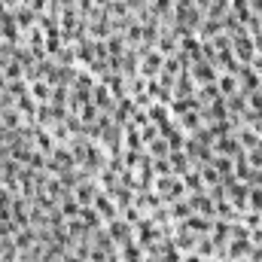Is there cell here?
Segmentation results:
<instances>
[{
	"label": "cell",
	"mask_w": 262,
	"mask_h": 262,
	"mask_svg": "<svg viewBox=\"0 0 262 262\" xmlns=\"http://www.w3.org/2000/svg\"><path fill=\"white\" fill-rule=\"evenodd\" d=\"M92 208H95V210H101L104 216H116V208H113V198H110V195H104V192H98V195H95Z\"/></svg>",
	"instance_id": "cell-1"
},
{
	"label": "cell",
	"mask_w": 262,
	"mask_h": 262,
	"mask_svg": "<svg viewBox=\"0 0 262 262\" xmlns=\"http://www.w3.org/2000/svg\"><path fill=\"white\" fill-rule=\"evenodd\" d=\"M125 238H128V223L113 220L110 223V241H125Z\"/></svg>",
	"instance_id": "cell-2"
},
{
	"label": "cell",
	"mask_w": 262,
	"mask_h": 262,
	"mask_svg": "<svg viewBox=\"0 0 262 262\" xmlns=\"http://www.w3.org/2000/svg\"><path fill=\"white\" fill-rule=\"evenodd\" d=\"M216 83H220V92H223V95H235V73L216 76Z\"/></svg>",
	"instance_id": "cell-3"
},
{
	"label": "cell",
	"mask_w": 262,
	"mask_h": 262,
	"mask_svg": "<svg viewBox=\"0 0 262 262\" xmlns=\"http://www.w3.org/2000/svg\"><path fill=\"white\" fill-rule=\"evenodd\" d=\"M186 229H195V232H208L210 223L208 220H198V216H192V220H186Z\"/></svg>",
	"instance_id": "cell-4"
},
{
	"label": "cell",
	"mask_w": 262,
	"mask_h": 262,
	"mask_svg": "<svg viewBox=\"0 0 262 262\" xmlns=\"http://www.w3.org/2000/svg\"><path fill=\"white\" fill-rule=\"evenodd\" d=\"M250 208H256V210H262V189H253V186H250Z\"/></svg>",
	"instance_id": "cell-5"
},
{
	"label": "cell",
	"mask_w": 262,
	"mask_h": 262,
	"mask_svg": "<svg viewBox=\"0 0 262 262\" xmlns=\"http://www.w3.org/2000/svg\"><path fill=\"white\" fill-rule=\"evenodd\" d=\"M250 64H253V70H256V73H262V52H256V58L250 61Z\"/></svg>",
	"instance_id": "cell-6"
},
{
	"label": "cell",
	"mask_w": 262,
	"mask_h": 262,
	"mask_svg": "<svg viewBox=\"0 0 262 262\" xmlns=\"http://www.w3.org/2000/svg\"><path fill=\"white\" fill-rule=\"evenodd\" d=\"M253 238H256V241H262V232H253Z\"/></svg>",
	"instance_id": "cell-7"
}]
</instances>
